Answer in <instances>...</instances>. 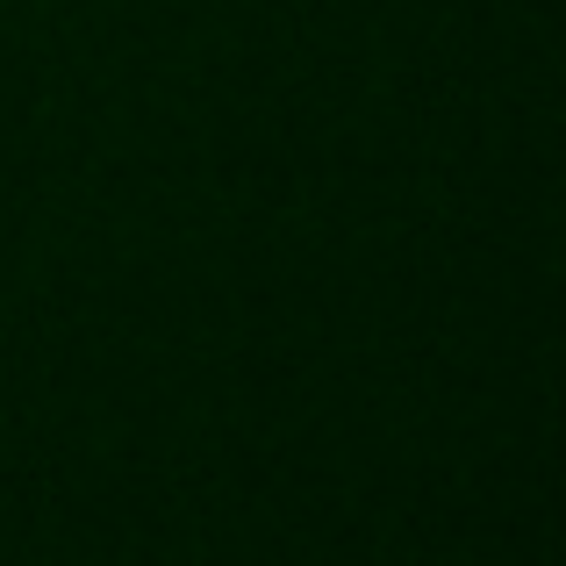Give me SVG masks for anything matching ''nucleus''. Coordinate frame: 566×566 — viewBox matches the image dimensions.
I'll return each instance as SVG.
<instances>
[]
</instances>
